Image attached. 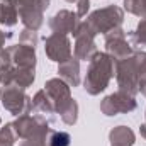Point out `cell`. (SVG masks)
<instances>
[{"mask_svg": "<svg viewBox=\"0 0 146 146\" xmlns=\"http://www.w3.org/2000/svg\"><path fill=\"white\" fill-rule=\"evenodd\" d=\"M68 145H70V136L65 134V133H58L51 139V146H68Z\"/></svg>", "mask_w": 146, "mask_h": 146, "instance_id": "cell-1", "label": "cell"}]
</instances>
